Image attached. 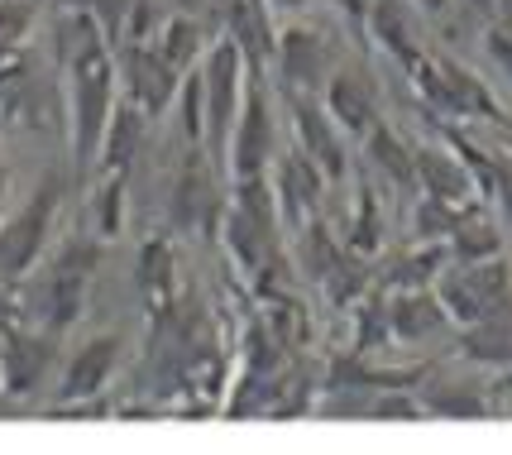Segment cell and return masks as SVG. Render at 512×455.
Wrapping results in <instances>:
<instances>
[{"label": "cell", "instance_id": "6", "mask_svg": "<svg viewBox=\"0 0 512 455\" xmlns=\"http://www.w3.org/2000/svg\"><path fill=\"white\" fill-rule=\"evenodd\" d=\"M120 350H125V336L120 331H96L87 341L72 350V360L63 364V379H58V408L77 412L82 403L101 398L106 384L120 369Z\"/></svg>", "mask_w": 512, "mask_h": 455}, {"label": "cell", "instance_id": "24", "mask_svg": "<svg viewBox=\"0 0 512 455\" xmlns=\"http://www.w3.org/2000/svg\"><path fill=\"white\" fill-rule=\"evenodd\" d=\"M345 235H350V250H359L364 259H369V254H379V245H383V216H379V197H374V187H369V182H359L355 211H350V226H345Z\"/></svg>", "mask_w": 512, "mask_h": 455}, {"label": "cell", "instance_id": "19", "mask_svg": "<svg viewBox=\"0 0 512 455\" xmlns=\"http://www.w3.org/2000/svg\"><path fill=\"white\" fill-rule=\"evenodd\" d=\"M364 154H369V168L383 173L393 187H417V149H412L388 120H379V125L364 135Z\"/></svg>", "mask_w": 512, "mask_h": 455}, {"label": "cell", "instance_id": "22", "mask_svg": "<svg viewBox=\"0 0 512 455\" xmlns=\"http://www.w3.org/2000/svg\"><path fill=\"white\" fill-rule=\"evenodd\" d=\"M154 44L173 68L187 72V68H197L201 53H206V29H201V20H192V15H168V20L158 24Z\"/></svg>", "mask_w": 512, "mask_h": 455}, {"label": "cell", "instance_id": "23", "mask_svg": "<svg viewBox=\"0 0 512 455\" xmlns=\"http://www.w3.org/2000/svg\"><path fill=\"white\" fill-rule=\"evenodd\" d=\"M426 417H489V393L474 384H431L422 388Z\"/></svg>", "mask_w": 512, "mask_h": 455}, {"label": "cell", "instance_id": "34", "mask_svg": "<svg viewBox=\"0 0 512 455\" xmlns=\"http://www.w3.org/2000/svg\"><path fill=\"white\" fill-rule=\"evenodd\" d=\"M0 197H5V168H0Z\"/></svg>", "mask_w": 512, "mask_h": 455}, {"label": "cell", "instance_id": "14", "mask_svg": "<svg viewBox=\"0 0 512 455\" xmlns=\"http://www.w3.org/2000/svg\"><path fill=\"white\" fill-rule=\"evenodd\" d=\"M321 101H326L331 120L340 125V135L364 139L374 125H379L374 91L364 87V77H355V72H331V77H326V87H321Z\"/></svg>", "mask_w": 512, "mask_h": 455}, {"label": "cell", "instance_id": "27", "mask_svg": "<svg viewBox=\"0 0 512 455\" xmlns=\"http://www.w3.org/2000/svg\"><path fill=\"white\" fill-rule=\"evenodd\" d=\"M34 29V0H0V63L20 58Z\"/></svg>", "mask_w": 512, "mask_h": 455}, {"label": "cell", "instance_id": "21", "mask_svg": "<svg viewBox=\"0 0 512 455\" xmlns=\"http://www.w3.org/2000/svg\"><path fill=\"white\" fill-rule=\"evenodd\" d=\"M465 360L489 364V369H512V317H484L460 331Z\"/></svg>", "mask_w": 512, "mask_h": 455}, {"label": "cell", "instance_id": "11", "mask_svg": "<svg viewBox=\"0 0 512 455\" xmlns=\"http://www.w3.org/2000/svg\"><path fill=\"white\" fill-rule=\"evenodd\" d=\"M268 182H273V202H278V216H283V226H302V221H312L316 216V202H321V192H326V173L316 168V159H307L297 144H292L283 159L268 163Z\"/></svg>", "mask_w": 512, "mask_h": 455}, {"label": "cell", "instance_id": "5", "mask_svg": "<svg viewBox=\"0 0 512 455\" xmlns=\"http://www.w3.org/2000/svg\"><path fill=\"white\" fill-rule=\"evenodd\" d=\"M115 77H120V96L134 101L149 120L178 101L182 72L158 53L154 39H125V44L115 48Z\"/></svg>", "mask_w": 512, "mask_h": 455}, {"label": "cell", "instance_id": "12", "mask_svg": "<svg viewBox=\"0 0 512 455\" xmlns=\"http://www.w3.org/2000/svg\"><path fill=\"white\" fill-rule=\"evenodd\" d=\"M417 187H422L426 197H436V202L460 206V211L479 206L474 168L450 144H417Z\"/></svg>", "mask_w": 512, "mask_h": 455}, {"label": "cell", "instance_id": "29", "mask_svg": "<svg viewBox=\"0 0 512 455\" xmlns=\"http://www.w3.org/2000/svg\"><path fill=\"white\" fill-rule=\"evenodd\" d=\"M465 211L450 202H436V197H417V206H412V240H450V230H455V221H460Z\"/></svg>", "mask_w": 512, "mask_h": 455}, {"label": "cell", "instance_id": "13", "mask_svg": "<svg viewBox=\"0 0 512 455\" xmlns=\"http://www.w3.org/2000/svg\"><path fill=\"white\" fill-rule=\"evenodd\" d=\"M216 216H221L216 178H211V168H206V154L192 149L178 173V187H173V221H178L182 230H211Z\"/></svg>", "mask_w": 512, "mask_h": 455}, {"label": "cell", "instance_id": "17", "mask_svg": "<svg viewBox=\"0 0 512 455\" xmlns=\"http://www.w3.org/2000/svg\"><path fill=\"white\" fill-rule=\"evenodd\" d=\"M139 293L149 297V307H154L158 317L173 312V297H178V254H173L168 235L144 240V250H139Z\"/></svg>", "mask_w": 512, "mask_h": 455}, {"label": "cell", "instance_id": "30", "mask_svg": "<svg viewBox=\"0 0 512 455\" xmlns=\"http://www.w3.org/2000/svg\"><path fill=\"white\" fill-rule=\"evenodd\" d=\"M335 5H340V15L350 20V29H359V34L369 29V10H374V0H335Z\"/></svg>", "mask_w": 512, "mask_h": 455}, {"label": "cell", "instance_id": "3", "mask_svg": "<svg viewBox=\"0 0 512 455\" xmlns=\"http://www.w3.org/2000/svg\"><path fill=\"white\" fill-rule=\"evenodd\" d=\"M58 206H63V178L48 173V178L29 192V202H24L15 216H5V226H0V273H5V278L34 273V264L44 259L48 240H53Z\"/></svg>", "mask_w": 512, "mask_h": 455}, {"label": "cell", "instance_id": "2", "mask_svg": "<svg viewBox=\"0 0 512 455\" xmlns=\"http://www.w3.org/2000/svg\"><path fill=\"white\" fill-rule=\"evenodd\" d=\"M101 269V235H72L63 240V250L48 259V269L39 273L29 307H34V326H48L63 336L67 326H77V317L87 312L91 278Z\"/></svg>", "mask_w": 512, "mask_h": 455}, {"label": "cell", "instance_id": "28", "mask_svg": "<svg viewBox=\"0 0 512 455\" xmlns=\"http://www.w3.org/2000/svg\"><path fill=\"white\" fill-rule=\"evenodd\" d=\"M302 235H297V254H302V269L312 273V278H326L335 269V259H340V245H335V235H326V226H316V221H302Z\"/></svg>", "mask_w": 512, "mask_h": 455}, {"label": "cell", "instance_id": "4", "mask_svg": "<svg viewBox=\"0 0 512 455\" xmlns=\"http://www.w3.org/2000/svg\"><path fill=\"white\" fill-rule=\"evenodd\" d=\"M201 87H206V149H221L225 159V139L235 130V115H240V101L249 87V63L235 39H216L206 48Z\"/></svg>", "mask_w": 512, "mask_h": 455}, {"label": "cell", "instance_id": "8", "mask_svg": "<svg viewBox=\"0 0 512 455\" xmlns=\"http://www.w3.org/2000/svg\"><path fill=\"white\" fill-rule=\"evenodd\" d=\"M53 341L58 331L48 326H24V321H0V393H34L44 384L53 364Z\"/></svg>", "mask_w": 512, "mask_h": 455}, {"label": "cell", "instance_id": "9", "mask_svg": "<svg viewBox=\"0 0 512 455\" xmlns=\"http://www.w3.org/2000/svg\"><path fill=\"white\" fill-rule=\"evenodd\" d=\"M292 139H297V149H302L307 159H316V168L331 182H340L350 173L345 135H340V125L331 120L326 101H321L316 91H292Z\"/></svg>", "mask_w": 512, "mask_h": 455}, {"label": "cell", "instance_id": "15", "mask_svg": "<svg viewBox=\"0 0 512 455\" xmlns=\"http://www.w3.org/2000/svg\"><path fill=\"white\" fill-rule=\"evenodd\" d=\"M388 326H393V341H431L436 331H446L450 321L436 288H393Z\"/></svg>", "mask_w": 512, "mask_h": 455}, {"label": "cell", "instance_id": "26", "mask_svg": "<svg viewBox=\"0 0 512 455\" xmlns=\"http://www.w3.org/2000/svg\"><path fill=\"white\" fill-rule=\"evenodd\" d=\"M178 115L182 135L192 149H206V87H201V68H187L178 82Z\"/></svg>", "mask_w": 512, "mask_h": 455}, {"label": "cell", "instance_id": "31", "mask_svg": "<svg viewBox=\"0 0 512 455\" xmlns=\"http://www.w3.org/2000/svg\"><path fill=\"white\" fill-rule=\"evenodd\" d=\"M58 5H72V10H96V15H106V10H120V0H58Z\"/></svg>", "mask_w": 512, "mask_h": 455}, {"label": "cell", "instance_id": "20", "mask_svg": "<svg viewBox=\"0 0 512 455\" xmlns=\"http://www.w3.org/2000/svg\"><path fill=\"white\" fill-rule=\"evenodd\" d=\"M446 245H450V259H455V264H479V259L503 254V230L493 226L479 206H469L465 216L455 221V230H450Z\"/></svg>", "mask_w": 512, "mask_h": 455}, {"label": "cell", "instance_id": "35", "mask_svg": "<svg viewBox=\"0 0 512 455\" xmlns=\"http://www.w3.org/2000/svg\"><path fill=\"white\" fill-rule=\"evenodd\" d=\"M508 159H512V139H508Z\"/></svg>", "mask_w": 512, "mask_h": 455}, {"label": "cell", "instance_id": "25", "mask_svg": "<svg viewBox=\"0 0 512 455\" xmlns=\"http://www.w3.org/2000/svg\"><path fill=\"white\" fill-rule=\"evenodd\" d=\"M91 226L101 240H115L125 230V173H101L91 197Z\"/></svg>", "mask_w": 512, "mask_h": 455}, {"label": "cell", "instance_id": "16", "mask_svg": "<svg viewBox=\"0 0 512 455\" xmlns=\"http://www.w3.org/2000/svg\"><path fill=\"white\" fill-rule=\"evenodd\" d=\"M144 125H149V115L120 96L111 111V125H106V139H101L96 168H101V173H130V163L139 159V149H144Z\"/></svg>", "mask_w": 512, "mask_h": 455}, {"label": "cell", "instance_id": "7", "mask_svg": "<svg viewBox=\"0 0 512 455\" xmlns=\"http://www.w3.org/2000/svg\"><path fill=\"white\" fill-rule=\"evenodd\" d=\"M225 163H230V178L268 173V163H273V106H268V91L259 87V72L249 77L235 130L225 139Z\"/></svg>", "mask_w": 512, "mask_h": 455}, {"label": "cell", "instance_id": "32", "mask_svg": "<svg viewBox=\"0 0 512 455\" xmlns=\"http://www.w3.org/2000/svg\"><path fill=\"white\" fill-rule=\"evenodd\" d=\"M412 5L422 10L426 20H441V15H446V10H450V0H412Z\"/></svg>", "mask_w": 512, "mask_h": 455}, {"label": "cell", "instance_id": "1", "mask_svg": "<svg viewBox=\"0 0 512 455\" xmlns=\"http://www.w3.org/2000/svg\"><path fill=\"white\" fill-rule=\"evenodd\" d=\"M63 96H67V125H72V154H77V168L87 173L91 163H96V154H101V139H106V125H111V111H115V101H120L115 48L91 53L82 63H67Z\"/></svg>", "mask_w": 512, "mask_h": 455}, {"label": "cell", "instance_id": "33", "mask_svg": "<svg viewBox=\"0 0 512 455\" xmlns=\"http://www.w3.org/2000/svg\"><path fill=\"white\" fill-rule=\"evenodd\" d=\"M268 10H283V15H302L307 0H268Z\"/></svg>", "mask_w": 512, "mask_h": 455}, {"label": "cell", "instance_id": "18", "mask_svg": "<svg viewBox=\"0 0 512 455\" xmlns=\"http://www.w3.org/2000/svg\"><path fill=\"white\" fill-rule=\"evenodd\" d=\"M369 34H374L407 72L422 63V39H417V29H412V5H402V0H374Z\"/></svg>", "mask_w": 512, "mask_h": 455}, {"label": "cell", "instance_id": "10", "mask_svg": "<svg viewBox=\"0 0 512 455\" xmlns=\"http://www.w3.org/2000/svg\"><path fill=\"white\" fill-rule=\"evenodd\" d=\"M273 68L283 77L288 91H321L331 77V48L316 34L312 24H283L278 39H273Z\"/></svg>", "mask_w": 512, "mask_h": 455}]
</instances>
